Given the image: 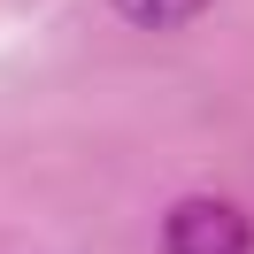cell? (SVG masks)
Returning a JSON list of instances; mask_svg holds the SVG:
<instances>
[{
  "label": "cell",
  "mask_w": 254,
  "mask_h": 254,
  "mask_svg": "<svg viewBox=\"0 0 254 254\" xmlns=\"http://www.w3.org/2000/svg\"><path fill=\"white\" fill-rule=\"evenodd\" d=\"M162 254H254V223L239 200L192 192L162 216Z\"/></svg>",
  "instance_id": "1"
},
{
  "label": "cell",
  "mask_w": 254,
  "mask_h": 254,
  "mask_svg": "<svg viewBox=\"0 0 254 254\" xmlns=\"http://www.w3.org/2000/svg\"><path fill=\"white\" fill-rule=\"evenodd\" d=\"M208 0H116V16L139 23V31H177V23H192Z\"/></svg>",
  "instance_id": "2"
}]
</instances>
